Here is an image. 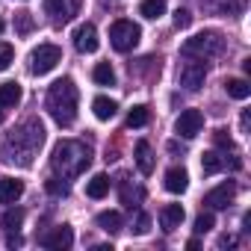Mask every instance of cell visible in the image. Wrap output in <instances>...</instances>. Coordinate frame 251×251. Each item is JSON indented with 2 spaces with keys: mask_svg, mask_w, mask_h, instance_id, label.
Returning <instances> with one entry per match:
<instances>
[{
  "mask_svg": "<svg viewBox=\"0 0 251 251\" xmlns=\"http://www.w3.org/2000/svg\"><path fill=\"white\" fill-rule=\"evenodd\" d=\"M42 142H45L42 121L30 118L27 124H21L15 133H9L3 139V145H0V157H3V163H12V166H30L33 154L42 148Z\"/></svg>",
  "mask_w": 251,
  "mask_h": 251,
  "instance_id": "6da1fadb",
  "label": "cell"
},
{
  "mask_svg": "<svg viewBox=\"0 0 251 251\" xmlns=\"http://www.w3.org/2000/svg\"><path fill=\"white\" fill-rule=\"evenodd\" d=\"M45 106H48L50 118L59 124V127H71L74 118H77V86H74V80H71V77L56 80V83L48 89Z\"/></svg>",
  "mask_w": 251,
  "mask_h": 251,
  "instance_id": "7a4b0ae2",
  "label": "cell"
},
{
  "mask_svg": "<svg viewBox=\"0 0 251 251\" xmlns=\"http://www.w3.org/2000/svg\"><path fill=\"white\" fill-rule=\"evenodd\" d=\"M89 163H92L89 148L80 145V142H71V139H62V142L53 148V157H50L53 172L62 175V177H77V175H83V172L89 169Z\"/></svg>",
  "mask_w": 251,
  "mask_h": 251,
  "instance_id": "3957f363",
  "label": "cell"
},
{
  "mask_svg": "<svg viewBox=\"0 0 251 251\" xmlns=\"http://www.w3.org/2000/svg\"><path fill=\"white\" fill-rule=\"evenodd\" d=\"M222 50H225V36L219 30H204V33L186 39L180 48L183 56H195V59H210V56H219Z\"/></svg>",
  "mask_w": 251,
  "mask_h": 251,
  "instance_id": "277c9868",
  "label": "cell"
},
{
  "mask_svg": "<svg viewBox=\"0 0 251 251\" xmlns=\"http://www.w3.org/2000/svg\"><path fill=\"white\" fill-rule=\"evenodd\" d=\"M139 39H142L139 24H133V21H127V18H118V21L109 27V45H112L118 53L133 50V48L139 45Z\"/></svg>",
  "mask_w": 251,
  "mask_h": 251,
  "instance_id": "5b68a950",
  "label": "cell"
},
{
  "mask_svg": "<svg viewBox=\"0 0 251 251\" xmlns=\"http://www.w3.org/2000/svg\"><path fill=\"white\" fill-rule=\"evenodd\" d=\"M59 62H62V50H59L56 45H39V48L30 53V71H33L36 77L50 74Z\"/></svg>",
  "mask_w": 251,
  "mask_h": 251,
  "instance_id": "8992f818",
  "label": "cell"
},
{
  "mask_svg": "<svg viewBox=\"0 0 251 251\" xmlns=\"http://www.w3.org/2000/svg\"><path fill=\"white\" fill-rule=\"evenodd\" d=\"M80 6H83V0H45V15L50 18V24L62 27L80 12Z\"/></svg>",
  "mask_w": 251,
  "mask_h": 251,
  "instance_id": "52a82bcc",
  "label": "cell"
},
{
  "mask_svg": "<svg viewBox=\"0 0 251 251\" xmlns=\"http://www.w3.org/2000/svg\"><path fill=\"white\" fill-rule=\"evenodd\" d=\"M201 127H204V115H201L198 109H183V112L177 115V121H175V130H177V136H183V139H195V136L201 133Z\"/></svg>",
  "mask_w": 251,
  "mask_h": 251,
  "instance_id": "ba28073f",
  "label": "cell"
},
{
  "mask_svg": "<svg viewBox=\"0 0 251 251\" xmlns=\"http://www.w3.org/2000/svg\"><path fill=\"white\" fill-rule=\"evenodd\" d=\"M233 195H236V186H233L230 180H225V183H219L216 189H210V192L204 195V204L213 207V210H225V207L233 201Z\"/></svg>",
  "mask_w": 251,
  "mask_h": 251,
  "instance_id": "9c48e42d",
  "label": "cell"
},
{
  "mask_svg": "<svg viewBox=\"0 0 251 251\" xmlns=\"http://www.w3.org/2000/svg\"><path fill=\"white\" fill-rule=\"evenodd\" d=\"M74 48L80 50V53H95L98 50V30H95V24H80L77 30H74Z\"/></svg>",
  "mask_w": 251,
  "mask_h": 251,
  "instance_id": "30bf717a",
  "label": "cell"
},
{
  "mask_svg": "<svg viewBox=\"0 0 251 251\" xmlns=\"http://www.w3.org/2000/svg\"><path fill=\"white\" fill-rule=\"evenodd\" d=\"M204 77H207V68L201 62H186L180 68V86H186L189 92H198L204 86Z\"/></svg>",
  "mask_w": 251,
  "mask_h": 251,
  "instance_id": "8fae6325",
  "label": "cell"
},
{
  "mask_svg": "<svg viewBox=\"0 0 251 251\" xmlns=\"http://www.w3.org/2000/svg\"><path fill=\"white\" fill-rule=\"evenodd\" d=\"M45 248H71L74 245V233H71V227L68 225H62V227H53V230H48L42 239H39Z\"/></svg>",
  "mask_w": 251,
  "mask_h": 251,
  "instance_id": "7c38bea8",
  "label": "cell"
},
{
  "mask_svg": "<svg viewBox=\"0 0 251 251\" xmlns=\"http://www.w3.org/2000/svg\"><path fill=\"white\" fill-rule=\"evenodd\" d=\"M21 195H24V180H18V177L0 180V204H15Z\"/></svg>",
  "mask_w": 251,
  "mask_h": 251,
  "instance_id": "4fadbf2b",
  "label": "cell"
},
{
  "mask_svg": "<svg viewBox=\"0 0 251 251\" xmlns=\"http://www.w3.org/2000/svg\"><path fill=\"white\" fill-rule=\"evenodd\" d=\"M186 186H189L186 169H183V166H172V169L166 172V189L175 192V195H180V192H186Z\"/></svg>",
  "mask_w": 251,
  "mask_h": 251,
  "instance_id": "5bb4252c",
  "label": "cell"
},
{
  "mask_svg": "<svg viewBox=\"0 0 251 251\" xmlns=\"http://www.w3.org/2000/svg\"><path fill=\"white\" fill-rule=\"evenodd\" d=\"M183 216H186V213H183L180 204H166V207L160 210V225H163V230H169V233L177 230L180 222H183Z\"/></svg>",
  "mask_w": 251,
  "mask_h": 251,
  "instance_id": "9a60e30c",
  "label": "cell"
},
{
  "mask_svg": "<svg viewBox=\"0 0 251 251\" xmlns=\"http://www.w3.org/2000/svg\"><path fill=\"white\" fill-rule=\"evenodd\" d=\"M92 109H95V118H100V121H109V118L118 112V103H115L112 98H106V95H98V98L92 100Z\"/></svg>",
  "mask_w": 251,
  "mask_h": 251,
  "instance_id": "2e32d148",
  "label": "cell"
},
{
  "mask_svg": "<svg viewBox=\"0 0 251 251\" xmlns=\"http://www.w3.org/2000/svg\"><path fill=\"white\" fill-rule=\"evenodd\" d=\"M136 166H139L142 175H151L154 172V151H151V145L145 139L136 142Z\"/></svg>",
  "mask_w": 251,
  "mask_h": 251,
  "instance_id": "e0dca14e",
  "label": "cell"
},
{
  "mask_svg": "<svg viewBox=\"0 0 251 251\" xmlns=\"http://www.w3.org/2000/svg\"><path fill=\"white\" fill-rule=\"evenodd\" d=\"M98 227L100 230H106V233H115V230H121V213H115V210H103V213H98Z\"/></svg>",
  "mask_w": 251,
  "mask_h": 251,
  "instance_id": "ac0fdd59",
  "label": "cell"
},
{
  "mask_svg": "<svg viewBox=\"0 0 251 251\" xmlns=\"http://www.w3.org/2000/svg\"><path fill=\"white\" fill-rule=\"evenodd\" d=\"M139 15L148 18V21H157L166 15V0H142L139 3Z\"/></svg>",
  "mask_w": 251,
  "mask_h": 251,
  "instance_id": "d6986e66",
  "label": "cell"
},
{
  "mask_svg": "<svg viewBox=\"0 0 251 251\" xmlns=\"http://www.w3.org/2000/svg\"><path fill=\"white\" fill-rule=\"evenodd\" d=\"M225 92H227L230 98H236V100H245V98L251 95V86H248L242 77H227V80H225Z\"/></svg>",
  "mask_w": 251,
  "mask_h": 251,
  "instance_id": "ffe728a7",
  "label": "cell"
},
{
  "mask_svg": "<svg viewBox=\"0 0 251 251\" xmlns=\"http://www.w3.org/2000/svg\"><path fill=\"white\" fill-rule=\"evenodd\" d=\"M21 103V86L18 83H3L0 86V106H15Z\"/></svg>",
  "mask_w": 251,
  "mask_h": 251,
  "instance_id": "44dd1931",
  "label": "cell"
},
{
  "mask_svg": "<svg viewBox=\"0 0 251 251\" xmlns=\"http://www.w3.org/2000/svg\"><path fill=\"white\" fill-rule=\"evenodd\" d=\"M109 192V177L106 175H95L89 183H86V195L89 198H103Z\"/></svg>",
  "mask_w": 251,
  "mask_h": 251,
  "instance_id": "7402d4cb",
  "label": "cell"
},
{
  "mask_svg": "<svg viewBox=\"0 0 251 251\" xmlns=\"http://www.w3.org/2000/svg\"><path fill=\"white\" fill-rule=\"evenodd\" d=\"M148 121H151V109L145 103H139V106H133L127 112V127H145Z\"/></svg>",
  "mask_w": 251,
  "mask_h": 251,
  "instance_id": "603a6c76",
  "label": "cell"
},
{
  "mask_svg": "<svg viewBox=\"0 0 251 251\" xmlns=\"http://www.w3.org/2000/svg\"><path fill=\"white\" fill-rule=\"evenodd\" d=\"M92 77H95L98 86H115V71H112L109 62H98L95 71H92Z\"/></svg>",
  "mask_w": 251,
  "mask_h": 251,
  "instance_id": "cb8c5ba5",
  "label": "cell"
},
{
  "mask_svg": "<svg viewBox=\"0 0 251 251\" xmlns=\"http://www.w3.org/2000/svg\"><path fill=\"white\" fill-rule=\"evenodd\" d=\"M222 169H225V160H222L216 151H207V154L201 157V172H204V175H219Z\"/></svg>",
  "mask_w": 251,
  "mask_h": 251,
  "instance_id": "d4e9b609",
  "label": "cell"
},
{
  "mask_svg": "<svg viewBox=\"0 0 251 251\" xmlns=\"http://www.w3.org/2000/svg\"><path fill=\"white\" fill-rule=\"evenodd\" d=\"M21 225H24V210H18V207H15V210H6L3 219H0V227H3L6 233H9V230H18Z\"/></svg>",
  "mask_w": 251,
  "mask_h": 251,
  "instance_id": "484cf974",
  "label": "cell"
},
{
  "mask_svg": "<svg viewBox=\"0 0 251 251\" xmlns=\"http://www.w3.org/2000/svg\"><path fill=\"white\" fill-rule=\"evenodd\" d=\"M33 27H36V21H33L30 12H18V15H15V33H18V36H30Z\"/></svg>",
  "mask_w": 251,
  "mask_h": 251,
  "instance_id": "4316f807",
  "label": "cell"
},
{
  "mask_svg": "<svg viewBox=\"0 0 251 251\" xmlns=\"http://www.w3.org/2000/svg\"><path fill=\"white\" fill-rule=\"evenodd\" d=\"M12 62H15V48L6 45V42H0V71H6Z\"/></svg>",
  "mask_w": 251,
  "mask_h": 251,
  "instance_id": "83f0119b",
  "label": "cell"
},
{
  "mask_svg": "<svg viewBox=\"0 0 251 251\" xmlns=\"http://www.w3.org/2000/svg\"><path fill=\"white\" fill-rule=\"evenodd\" d=\"M139 198H142V189H133L130 183H124V186H121V201L127 204V207H133Z\"/></svg>",
  "mask_w": 251,
  "mask_h": 251,
  "instance_id": "f1b7e54d",
  "label": "cell"
},
{
  "mask_svg": "<svg viewBox=\"0 0 251 251\" xmlns=\"http://www.w3.org/2000/svg\"><path fill=\"white\" fill-rule=\"evenodd\" d=\"M213 225H216L213 213H201V216L195 219V233H207V230H213Z\"/></svg>",
  "mask_w": 251,
  "mask_h": 251,
  "instance_id": "f546056e",
  "label": "cell"
},
{
  "mask_svg": "<svg viewBox=\"0 0 251 251\" xmlns=\"http://www.w3.org/2000/svg\"><path fill=\"white\" fill-rule=\"evenodd\" d=\"M45 189H48L50 195H68V183H62L59 177H50V180L45 183Z\"/></svg>",
  "mask_w": 251,
  "mask_h": 251,
  "instance_id": "4dcf8cb0",
  "label": "cell"
},
{
  "mask_svg": "<svg viewBox=\"0 0 251 251\" xmlns=\"http://www.w3.org/2000/svg\"><path fill=\"white\" fill-rule=\"evenodd\" d=\"M148 230H151V216H148V213H139V216H136V227H133V233H136V236H145Z\"/></svg>",
  "mask_w": 251,
  "mask_h": 251,
  "instance_id": "1f68e13d",
  "label": "cell"
},
{
  "mask_svg": "<svg viewBox=\"0 0 251 251\" xmlns=\"http://www.w3.org/2000/svg\"><path fill=\"white\" fill-rule=\"evenodd\" d=\"M189 24H192V15H189V9H177V12H175V27H177V30H186Z\"/></svg>",
  "mask_w": 251,
  "mask_h": 251,
  "instance_id": "d6a6232c",
  "label": "cell"
},
{
  "mask_svg": "<svg viewBox=\"0 0 251 251\" xmlns=\"http://www.w3.org/2000/svg\"><path fill=\"white\" fill-rule=\"evenodd\" d=\"M216 145H219V148H233V142H230L227 130H216Z\"/></svg>",
  "mask_w": 251,
  "mask_h": 251,
  "instance_id": "836d02e7",
  "label": "cell"
},
{
  "mask_svg": "<svg viewBox=\"0 0 251 251\" xmlns=\"http://www.w3.org/2000/svg\"><path fill=\"white\" fill-rule=\"evenodd\" d=\"M248 121H251V115H248V109L242 112V118H239V127H242V133L248 130Z\"/></svg>",
  "mask_w": 251,
  "mask_h": 251,
  "instance_id": "e575fe53",
  "label": "cell"
},
{
  "mask_svg": "<svg viewBox=\"0 0 251 251\" xmlns=\"http://www.w3.org/2000/svg\"><path fill=\"white\" fill-rule=\"evenodd\" d=\"M21 242H24V239H21V236H12V230H9V239H6V245H9V248H15V245H21Z\"/></svg>",
  "mask_w": 251,
  "mask_h": 251,
  "instance_id": "d590c367",
  "label": "cell"
},
{
  "mask_svg": "<svg viewBox=\"0 0 251 251\" xmlns=\"http://www.w3.org/2000/svg\"><path fill=\"white\" fill-rule=\"evenodd\" d=\"M0 121H3V106H0Z\"/></svg>",
  "mask_w": 251,
  "mask_h": 251,
  "instance_id": "8d00e7d4",
  "label": "cell"
},
{
  "mask_svg": "<svg viewBox=\"0 0 251 251\" xmlns=\"http://www.w3.org/2000/svg\"><path fill=\"white\" fill-rule=\"evenodd\" d=\"M0 33H3V21H0Z\"/></svg>",
  "mask_w": 251,
  "mask_h": 251,
  "instance_id": "74e56055",
  "label": "cell"
}]
</instances>
